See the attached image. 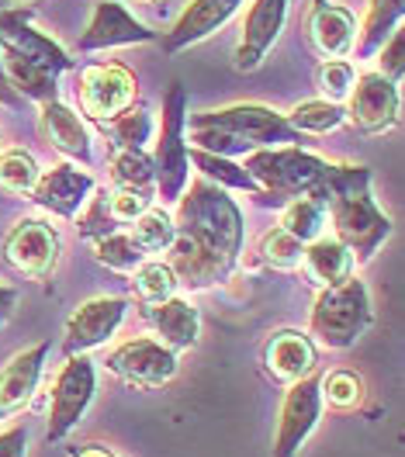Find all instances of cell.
Instances as JSON below:
<instances>
[{
  "instance_id": "6da1fadb",
  "label": "cell",
  "mask_w": 405,
  "mask_h": 457,
  "mask_svg": "<svg viewBox=\"0 0 405 457\" xmlns=\"http://www.w3.org/2000/svg\"><path fill=\"white\" fill-rule=\"evenodd\" d=\"M174 228L167 263L177 274V285L204 291L229 281L243 253L246 222L226 187L204 177H198L194 184L187 180V187L177 198Z\"/></svg>"
},
{
  "instance_id": "7a4b0ae2",
  "label": "cell",
  "mask_w": 405,
  "mask_h": 457,
  "mask_svg": "<svg viewBox=\"0 0 405 457\" xmlns=\"http://www.w3.org/2000/svg\"><path fill=\"white\" fill-rule=\"evenodd\" d=\"M312 198L322 201L333 236L353 253V263H368L392 236V219L371 198V170L368 167H340L326 163Z\"/></svg>"
},
{
  "instance_id": "3957f363",
  "label": "cell",
  "mask_w": 405,
  "mask_h": 457,
  "mask_svg": "<svg viewBox=\"0 0 405 457\" xmlns=\"http://www.w3.org/2000/svg\"><path fill=\"white\" fill-rule=\"evenodd\" d=\"M184 132H191L194 149H208L215 156H246L270 145H302L305 136L294 132L285 114L263 104H232L219 112L187 114Z\"/></svg>"
},
{
  "instance_id": "277c9868",
  "label": "cell",
  "mask_w": 405,
  "mask_h": 457,
  "mask_svg": "<svg viewBox=\"0 0 405 457\" xmlns=\"http://www.w3.org/2000/svg\"><path fill=\"white\" fill-rule=\"evenodd\" d=\"M243 167L250 170V177L260 187L257 204L285 208L291 198H302V195L316 191V184L326 173V160L302 149V145H270V149L246 153Z\"/></svg>"
},
{
  "instance_id": "5b68a950",
  "label": "cell",
  "mask_w": 405,
  "mask_h": 457,
  "mask_svg": "<svg viewBox=\"0 0 405 457\" xmlns=\"http://www.w3.org/2000/svg\"><path fill=\"white\" fill-rule=\"evenodd\" d=\"M375 322V305L368 285L350 274L347 281L318 291L312 315H309V337L326 350H350Z\"/></svg>"
},
{
  "instance_id": "8992f818",
  "label": "cell",
  "mask_w": 405,
  "mask_h": 457,
  "mask_svg": "<svg viewBox=\"0 0 405 457\" xmlns=\"http://www.w3.org/2000/svg\"><path fill=\"white\" fill-rule=\"evenodd\" d=\"M187 90L180 84H170L167 97H163V121H160V139H156V198L163 204L180 198V191L191 180V160H187Z\"/></svg>"
},
{
  "instance_id": "52a82bcc",
  "label": "cell",
  "mask_w": 405,
  "mask_h": 457,
  "mask_svg": "<svg viewBox=\"0 0 405 457\" xmlns=\"http://www.w3.org/2000/svg\"><path fill=\"white\" fill-rule=\"evenodd\" d=\"M97 392V371L87 353H73L66 357V364L59 368L56 381H53V402H49V427H45V440L59 444L70 436V429L80 423V416L90 409Z\"/></svg>"
},
{
  "instance_id": "ba28073f",
  "label": "cell",
  "mask_w": 405,
  "mask_h": 457,
  "mask_svg": "<svg viewBox=\"0 0 405 457\" xmlns=\"http://www.w3.org/2000/svg\"><path fill=\"white\" fill-rule=\"evenodd\" d=\"M62 257V236L45 219H21L4 236V263L18 270L21 278L42 281L59 267Z\"/></svg>"
},
{
  "instance_id": "9c48e42d",
  "label": "cell",
  "mask_w": 405,
  "mask_h": 457,
  "mask_svg": "<svg viewBox=\"0 0 405 457\" xmlns=\"http://www.w3.org/2000/svg\"><path fill=\"white\" fill-rule=\"evenodd\" d=\"M347 121L364 136H384L399 125L402 94L399 84L381 73H360L347 94Z\"/></svg>"
},
{
  "instance_id": "30bf717a",
  "label": "cell",
  "mask_w": 405,
  "mask_h": 457,
  "mask_svg": "<svg viewBox=\"0 0 405 457\" xmlns=\"http://www.w3.org/2000/svg\"><path fill=\"white\" fill-rule=\"evenodd\" d=\"M77 94H80V112L90 121H108L136 104L139 84H136V73L125 70L121 62H90L80 73Z\"/></svg>"
},
{
  "instance_id": "8fae6325",
  "label": "cell",
  "mask_w": 405,
  "mask_h": 457,
  "mask_svg": "<svg viewBox=\"0 0 405 457\" xmlns=\"http://www.w3.org/2000/svg\"><path fill=\"white\" fill-rule=\"evenodd\" d=\"M318 378L322 371L316 368L302 381L288 385L285 402H281V416H277V429H274V457H294L302 451V444L309 440V433L316 429L318 416H322Z\"/></svg>"
},
{
  "instance_id": "7c38bea8",
  "label": "cell",
  "mask_w": 405,
  "mask_h": 457,
  "mask_svg": "<svg viewBox=\"0 0 405 457\" xmlns=\"http://www.w3.org/2000/svg\"><path fill=\"white\" fill-rule=\"evenodd\" d=\"M108 371L118 374L125 385H136V388H163L167 381H174L177 374V353L170 346H163L160 340H128L115 346L108 353Z\"/></svg>"
},
{
  "instance_id": "4fadbf2b",
  "label": "cell",
  "mask_w": 405,
  "mask_h": 457,
  "mask_svg": "<svg viewBox=\"0 0 405 457\" xmlns=\"http://www.w3.org/2000/svg\"><path fill=\"white\" fill-rule=\"evenodd\" d=\"M128 312V302L118 295H97L87 298L84 305H77V312L66 319L62 329V353H87L94 346H104L118 333L121 319Z\"/></svg>"
},
{
  "instance_id": "5bb4252c",
  "label": "cell",
  "mask_w": 405,
  "mask_h": 457,
  "mask_svg": "<svg viewBox=\"0 0 405 457\" xmlns=\"http://www.w3.org/2000/svg\"><path fill=\"white\" fill-rule=\"evenodd\" d=\"M0 49L29 59V62H38V66L53 70L56 77L73 70V59L66 56V49L31 25V7H14L11 4V7L0 11Z\"/></svg>"
},
{
  "instance_id": "9a60e30c",
  "label": "cell",
  "mask_w": 405,
  "mask_h": 457,
  "mask_svg": "<svg viewBox=\"0 0 405 457\" xmlns=\"http://www.w3.org/2000/svg\"><path fill=\"white\" fill-rule=\"evenodd\" d=\"M285 18H288V0H253L250 4V14L243 21L239 42H236V56H232L239 73H253L267 59L274 42L281 38Z\"/></svg>"
},
{
  "instance_id": "2e32d148",
  "label": "cell",
  "mask_w": 405,
  "mask_h": 457,
  "mask_svg": "<svg viewBox=\"0 0 405 457\" xmlns=\"http://www.w3.org/2000/svg\"><path fill=\"white\" fill-rule=\"evenodd\" d=\"M90 195H94V177L80 170L77 163H56V167L42 170L35 180V191H31L38 208L53 212L56 219H66V222H73L80 215Z\"/></svg>"
},
{
  "instance_id": "e0dca14e",
  "label": "cell",
  "mask_w": 405,
  "mask_h": 457,
  "mask_svg": "<svg viewBox=\"0 0 405 457\" xmlns=\"http://www.w3.org/2000/svg\"><path fill=\"white\" fill-rule=\"evenodd\" d=\"M263 374L274 385H294L305 374H312L318 368V350L309 333L302 329H277L270 333L260 350Z\"/></svg>"
},
{
  "instance_id": "ac0fdd59",
  "label": "cell",
  "mask_w": 405,
  "mask_h": 457,
  "mask_svg": "<svg viewBox=\"0 0 405 457\" xmlns=\"http://www.w3.org/2000/svg\"><path fill=\"white\" fill-rule=\"evenodd\" d=\"M156 35L145 29L143 21H136L125 4L118 0H101L90 14L87 31L80 35L77 49L80 53H101V49H115V46H143V42H153Z\"/></svg>"
},
{
  "instance_id": "d6986e66",
  "label": "cell",
  "mask_w": 405,
  "mask_h": 457,
  "mask_svg": "<svg viewBox=\"0 0 405 457\" xmlns=\"http://www.w3.org/2000/svg\"><path fill=\"white\" fill-rule=\"evenodd\" d=\"M53 343L42 340L29 346V350H18L4 368H0V420L21 412L35 392H38V381L45 371V357H49Z\"/></svg>"
},
{
  "instance_id": "ffe728a7",
  "label": "cell",
  "mask_w": 405,
  "mask_h": 457,
  "mask_svg": "<svg viewBox=\"0 0 405 457\" xmlns=\"http://www.w3.org/2000/svg\"><path fill=\"white\" fill-rule=\"evenodd\" d=\"M243 7V0H191L184 14L174 21V29L163 35V53H180L194 42H204L208 35L222 29L232 14Z\"/></svg>"
},
{
  "instance_id": "44dd1931",
  "label": "cell",
  "mask_w": 405,
  "mask_h": 457,
  "mask_svg": "<svg viewBox=\"0 0 405 457\" xmlns=\"http://www.w3.org/2000/svg\"><path fill=\"white\" fill-rule=\"evenodd\" d=\"M309 38L312 49L326 59H343L357 42V18L336 0H316L309 14Z\"/></svg>"
},
{
  "instance_id": "7402d4cb",
  "label": "cell",
  "mask_w": 405,
  "mask_h": 457,
  "mask_svg": "<svg viewBox=\"0 0 405 457\" xmlns=\"http://www.w3.org/2000/svg\"><path fill=\"white\" fill-rule=\"evenodd\" d=\"M38 125H42V136L49 139V145L62 153L66 160L73 163H90V132L84 125V118L66 108L62 101H45L38 104Z\"/></svg>"
},
{
  "instance_id": "603a6c76",
  "label": "cell",
  "mask_w": 405,
  "mask_h": 457,
  "mask_svg": "<svg viewBox=\"0 0 405 457\" xmlns=\"http://www.w3.org/2000/svg\"><path fill=\"white\" fill-rule=\"evenodd\" d=\"M143 319L153 326V333L160 337V343L170 346L174 353L191 350L198 343V333H202L198 309L187 298H177V295L167 298V302H156V305H143Z\"/></svg>"
},
{
  "instance_id": "cb8c5ba5",
  "label": "cell",
  "mask_w": 405,
  "mask_h": 457,
  "mask_svg": "<svg viewBox=\"0 0 405 457\" xmlns=\"http://www.w3.org/2000/svg\"><path fill=\"white\" fill-rule=\"evenodd\" d=\"M302 267L309 274V281L318 287L340 285L353 274V253L336 239V236H318L312 243H305V257H302Z\"/></svg>"
},
{
  "instance_id": "d4e9b609",
  "label": "cell",
  "mask_w": 405,
  "mask_h": 457,
  "mask_svg": "<svg viewBox=\"0 0 405 457\" xmlns=\"http://www.w3.org/2000/svg\"><path fill=\"white\" fill-rule=\"evenodd\" d=\"M402 11L405 0H371L368 7V18H364V29H360V38L353 42V53L357 59H371L384 46V38L402 25Z\"/></svg>"
},
{
  "instance_id": "484cf974",
  "label": "cell",
  "mask_w": 405,
  "mask_h": 457,
  "mask_svg": "<svg viewBox=\"0 0 405 457\" xmlns=\"http://www.w3.org/2000/svg\"><path fill=\"white\" fill-rule=\"evenodd\" d=\"M187 160L198 167L204 180H211V184H219V187H232V191H246V195H260V187H257V180L250 177V170L243 167V163H236L229 156H215V153H208V149H187Z\"/></svg>"
},
{
  "instance_id": "4316f807",
  "label": "cell",
  "mask_w": 405,
  "mask_h": 457,
  "mask_svg": "<svg viewBox=\"0 0 405 457\" xmlns=\"http://www.w3.org/2000/svg\"><path fill=\"white\" fill-rule=\"evenodd\" d=\"M112 184L156 198V167L145 149H115L112 153Z\"/></svg>"
},
{
  "instance_id": "83f0119b",
  "label": "cell",
  "mask_w": 405,
  "mask_h": 457,
  "mask_svg": "<svg viewBox=\"0 0 405 457\" xmlns=\"http://www.w3.org/2000/svg\"><path fill=\"white\" fill-rule=\"evenodd\" d=\"M288 118V125L294 132H302V136H326V132H336L343 121H347V112H343V104H333V101H326V97H318V101H302V104H294Z\"/></svg>"
},
{
  "instance_id": "f1b7e54d",
  "label": "cell",
  "mask_w": 405,
  "mask_h": 457,
  "mask_svg": "<svg viewBox=\"0 0 405 457\" xmlns=\"http://www.w3.org/2000/svg\"><path fill=\"white\" fill-rule=\"evenodd\" d=\"M177 274L170 270V263L163 260H143L136 270H132V291L143 305H156V302H167L177 295Z\"/></svg>"
},
{
  "instance_id": "f546056e",
  "label": "cell",
  "mask_w": 405,
  "mask_h": 457,
  "mask_svg": "<svg viewBox=\"0 0 405 457\" xmlns=\"http://www.w3.org/2000/svg\"><path fill=\"white\" fill-rule=\"evenodd\" d=\"M104 136H112L115 149H145L149 136H153V114L145 108H125L121 114L108 118V121H97Z\"/></svg>"
},
{
  "instance_id": "4dcf8cb0",
  "label": "cell",
  "mask_w": 405,
  "mask_h": 457,
  "mask_svg": "<svg viewBox=\"0 0 405 457\" xmlns=\"http://www.w3.org/2000/svg\"><path fill=\"white\" fill-rule=\"evenodd\" d=\"M326 208H322V201H316L312 195H302V198H291L285 208H281V228H288L294 239H302V243H312L322 236V228H326Z\"/></svg>"
},
{
  "instance_id": "1f68e13d",
  "label": "cell",
  "mask_w": 405,
  "mask_h": 457,
  "mask_svg": "<svg viewBox=\"0 0 405 457\" xmlns=\"http://www.w3.org/2000/svg\"><path fill=\"white\" fill-rule=\"evenodd\" d=\"M90 243H94V260L104 263L108 270H118V274H132L145 260V253L136 246V239L128 232H118V228L90 239Z\"/></svg>"
},
{
  "instance_id": "d6a6232c",
  "label": "cell",
  "mask_w": 405,
  "mask_h": 457,
  "mask_svg": "<svg viewBox=\"0 0 405 457\" xmlns=\"http://www.w3.org/2000/svg\"><path fill=\"white\" fill-rule=\"evenodd\" d=\"M174 215L167 212V208H145L143 215L132 222V239H136V246L143 250V253H163V250H170V243H174Z\"/></svg>"
},
{
  "instance_id": "836d02e7",
  "label": "cell",
  "mask_w": 405,
  "mask_h": 457,
  "mask_svg": "<svg viewBox=\"0 0 405 457\" xmlns=\"http://www.w3.org/2000/svg\"><path fill=\"white\" fill-rule=\"evenodd\" d=\"M38 163L29 149L21 145H11V149H0V191L7 195H31L35 191V180H38Z\"/></svg>"
},
{
  "instance_id": "e575fe53",
  "label": "cell",
  "mask_w": 405,
  "mask_h": 457,
  "mask_svg": "<svg viewBox=\"0 0 405 457\" xmlns=\"http://www.w3.org/2000/svg\"><path fill=\"white\" fill-rule=\"evenodd\" d=\"M318 392H322V405L333 409H357L364 402V378L357 371H329L318 378Z\"/></svg>"
},
{
  "instance_id": "d590c367",
  "label": "cell",
  "mask_w": 405,
  "mask_h": 457,
  "mask_svg": "<svg viewBox=\"0 0 405 457\" xmlns=\"http://www.w3.org/2000/svg\"><path fill=\"white\" fill-rule=\"evenodd\" d=\"M305 257V243L294 239L288 228H270L260 239V260L274 270H298Z\"/></svg>"
},
{
  "instance_id": "8d00e7d4",
  "label": "cell",
  "mask_w": 405,
  "mask_h": 457,
  "mask_svg": "<svg viewBox=\"0 0 405 457\" xmlns=\"http://www.w3.org/2000/svg\"><path fill=\"white\" fill-rule=\"evenodd\" d=\"M353 80H357V70H353L350 59H326L316 70L318 94H322L326 101H333V104H343V101H347Z\"/></svg>"
},
{
  "instance_id": "74e56055",
  "label": "cell",
  "mask_w": 405,
  "mask_h": 457,
  "mask_svg": "<svg viewBox=\"0 0 405 457\" xmlns=\"http://www.w3.org/2000/svg\"><path fill=\"white\" fill-rule=\"evenodd\" d=\"M77 228L87 236V239H97V236H104V232H115L118 222L112 219V212H108V195H90L87 204L80 208V215L73 219Z\"/></svg>"
},
{
  "instance_id": "f35d334b",
  "label": "cell",
  "mask_w": 405,
  "mask_h": 457,
  "mask_svg": "<svg viewBox=\"0 0 405 457\" xmlns=\"http://www.w3.org/2000/svg\"><path fill=\"white\" fill-rule=\"evenodd\" d=\"M156 198H149V195H139V191H128V187H115L112 195H108V212H112V219H115L118 226H132L139 215H143L145 208L153 204Z\"/></svg>"
},
{
  "instance_id": "ab89813d",
  "label": "cell",
  "mask_w": 405,
  "mask_h": 457,
  "mask_svg": "<svg viewBox=\"0 0 405 457\" xmlns=\"http://www.w3.org/2000/svg\"><path fill=\"white\" fill-rule=\"evenodd\" d=\"M377 73H381V77H388V80H395V84H402V73H405V31H402V25L392 31V35L384 38V46L377 49Z\"/></svg>"
},
{
  "instance_id": "60d3db41",
  "label": "cell",
  "mask_w": 405,
  "mask_h": 457,
  "mask_svg": "<svg viewBox=\"0 0 405 457\" xmlns=\"http://www.w3.org/2000/svg\"><path fill=\"white\" fill-rule=\"evenodd\" d=\"M29 451V427H11L0 429V457H25Z\"/></svg>"
},
{
  "instance_id": "b9f144b4",
  "label": "cell",
  "mask_w": 405,
  "mask_h": 457,
  "mask_svg": "<svg viewBox=\"0 0 405 457\" xmlns=\"http://www.w3.org/2000/svg\"><path fill=\"white\" fill-rule=\"evenodd\" d=\"M14 305H18V287L0 285V329L7 326V319L14 315Z\"/></svg>"
},
{
  "instance_id": "7bdbcfd3",
  "label": "cell",
  "mask_w": 405,
  "mask_h": 457,
  "mask_svg": "<svg viewBox=\"0 0 405 457\" xmlns=\"http://www.w3.org/2000/svg\"><path fill=\"white\" fill-rule=\"evenodd\" d=\"M66 457H118L112 447H104V444H77V447H70Z\"/></svg>"
},
{
  "instance_id": "ee69618b",
  "label": "cell",
  "mask_w": 405,
  "mask_h": 457,
  "mask_svg": "<svg viewBox=\"0 0 405 457\" xmlns=\"http://www.w3.org/2000/svg\"><path fill=\"white\" fill-rule=\"evenodd\" d=\"M0 104H7V108H25V101L7 87V80H4V70H0Z\"/></svg>"
},
{
  "instance_id": "f6af8a7d",
  "label": "cell",
  "mask_w": 405,
  "mask_h": 457,
  "mask_svg": "<svg viewBox=\"0 0 405 457\" xmlns=\"http://www.w3.org/2000/svg\"><path fill=\"white\" fill-rule=\"evenodd\" d=\"M4 7H11V0H0V11H4Z\"/></svg>"
},
{
  "instance_id": "bcb514c9",
  "label": "cell",
  "mask_w": 405,
  "mask_h": 457,
  "mask_svg": "<svg viewBox=\"0 0 405 457\" xmlns=\"http://www.w3.org/2000/svg\"><path fill=\"white\" fill-rule=\"evenodd\" d=\"M0 143H4V136H0Z\"/></svg>"
}]
</instances>
